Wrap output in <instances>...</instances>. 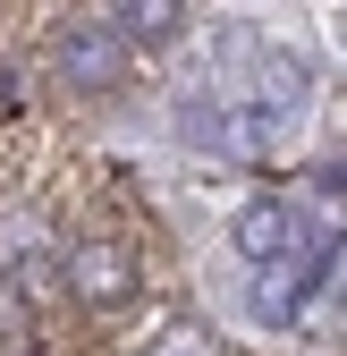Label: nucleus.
<instances>
[{
    "label": "nucleus",
    "instance_id": "nucleus-1",
    "mask_svg": "<svg viewBox=\"0 0 347 356\" xmlns=\"http://www.w3.org/2000/svg\"><path fill=\"white\" fill-rule=\"evenodd\" d=\"M60 280H68V297L76 305H102V314H110V305H127V297H136V254H127V246H110V238H76L68 254H60Z\"/></svg>",
    "mask_w": 347,
    "mask_h": 356
},
{
    "label": "nucleus",
    "instance_id": "nucleus-2",
    "mask_svg": "<svg viewBox=\"0 0 347 356\" xmlns=\"http://www.w3.org/2000/svg\"><path fill=\"white\" fill-rule=\"evenodd\" d=\"M237 254H254V263H280L288 246H296V204H280V195H254L246 212H237Z\"/></svg>",
    "mask_w": 347,
    "mask_h": 356
},
{
    "label": "nucleus",
    "instance_id": "nucleus-3",
    "mask_svg": "<svg viewBox=\"0 0 347 356\" xmlns=\"http://www.w3.org/2000/svg\"><path fill=\"white\" fill-rule=\"evenodd\" d=\"M60 76L76 85V94H110V85L127 76V60H119V42H110V34L85 26V34H68V42H60Z\"/></svg>",
    "mask_w": 347,
    "mask_h": 356
},
{
    "label": "nucleus",
    "instance_id": "nucleus-4",
    "mask_svg": "<svg viewBox=\"0 0 347 356\" xmlns=\"http://www.w3.org/2000/svg\"><path fill=\"white\" fill-rule=\"evenodd\" d=\"M110 26L119 42H169L187 26V0H110Z\"/></svg>",
    "mask_w": 347,
    "mask_h": 356
},
{
    "label": "nucleus",
    "instance_id": "nucleus-5",
    "mask_svg": "<svg viewBox=\"0 0 347 356\" xmlns=\"http://www.w3.org/2000/svg\"><path fill=\"white\" fill-rule=\"evenodd\" d=\"M144 356H221V331H212L203 314H169L161 331H153V348Z\"/></svg>",
    "mask_w": 347,
    "mask_h": 356
},
{
    "label": "nucleus",
    "instance_id": "nucleus-6",
    "mask_svg": "<svg viewBox=\"0 0 347 356\" xmlns=\"http://www.w3.org/2000/svg\"><path fill=\"white\" fill-rule=\"evenodd\" d=\"M9 331H26V289L0 280V339H9Z\"/></svg>",
    "mask_w": 347,
    "mask_h": 356
}]
</instances>
